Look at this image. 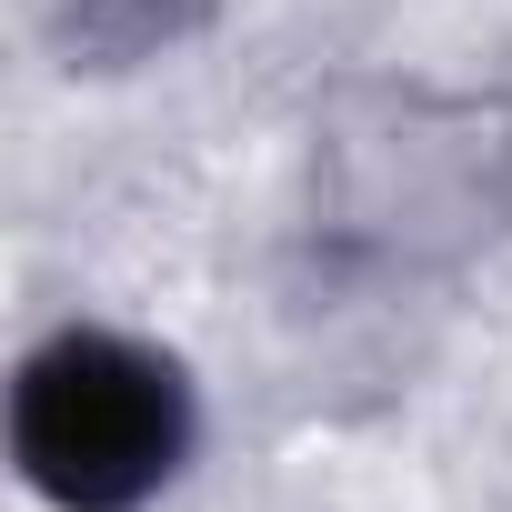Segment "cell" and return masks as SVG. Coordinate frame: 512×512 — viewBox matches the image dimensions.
I'll return each mask as SVG.
<instances>
[{
    "label": "cell",
    "mask_w": 512,
    "mask_h": 512,
    "mask_svg": "<svg viewBox=\"0 0 512 512\" xmlns=\"http://www.w3.org/2000/svg\"><path fill=\"white\" fill-rule=\"evenodd\" d=\"M191 21H201V0H71V11H61V41H71V61L121 71V61L171 51Z\"/></svg>",
    "instance_id": "7a4b0ae2"
},
{
    "label": "cell",
    "mask_w": 512,
    "mask_h": 512,
    "mask_svg": "<svg viewBox=\"0 0 512 512\" xmlns=\"http://www.w3.org/2000/svg\"><path fill=\"white\" fill-rule=\"evenodd\" d=\"M201 442L191 372L131 332H51L11 382V462L51 512H141Z\"/></svg>",
    "instance_id": "6da1fadb"
}]
</instances>
